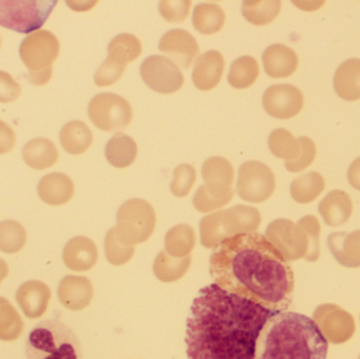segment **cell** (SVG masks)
Listing matches in <instances>:
<instances>
[{
	"instance_id": "cell-1",
	"label": "cell",
	"mask_w": 360,
	"mask_h": 359,
	"mask_svg": "<svg viewBox=\"0 0 360 359\" xmlns=\"http://www.w3.org/2000/svg\"><path fill=\"white\" fill-rule=\"evenodd\" d=\"M276 312L212 284L199 291L186 320L188 359H255L256 343Z\"/></svg>"
},
{
	"instance_id": "cell-2",
	"label": "cell",
	"mask_w": 360,
	"mask_h": 359,
	"mask_svg": "<svg viewBox=\"0 0 360 359\" xmlns=\"http://www.w3.org/2000/svg\"><path fill=\"white\" fill-rule=\"evenodd\" d=\"M210 275L224 290L276 313L291 305L293 270L262 234H239L224 240L210 256Z\"/></svg>"
},
{
	"instance_id": "cell-3",
	"label": "cell",
	"mask_w": 360,
	"mask_h": 359,
	"mask_svg": "<svg viewBox=\"0 0 360 359\" xmlns=\"http://www.w3.org/2000/svg\"><path fill=\"white\" fill-rule=\"evenodd\" d=\"M329 343L314 320L283 311L266 322L256 343L255 359H327Z\"/></svg>"
},
{
	"instance_id": "cell-4",
	"label": "cell",
	"mask_w": 360,
	"mask_h": 359,
	"mask_svg": "<svg viewBox=\"0 0 360 359\" xmlns=\"http://www.w3.org/2000/svg\"><path fill=\"white\" fill-rule=\"evenodd\" d=\"M27 359H82L79 339L65 322L46 320L38 322L25 341Z\"/></svg>"
},
{
	"instance_id": "cell-5",
	"label": "cell",
	"mask_w": 360,
	"mask_h": 359,
	"mask_svg": "<svg viewBox=\"0 0 360 359\" xmlns=\"http://www.w3.org/2000/svg\"><path fill=\"white\" fill-rule=\"evenodd\" d=\"M60 50L58 38L50 31L33 32L21 42L19 56L29 70L27 79L34 86H44L52 78V65Z\"/></svg>"
},
{
	"instance_id": "cell-6",
	"label": "cell",
	"mask_w": 360,
	"mask_h": 359,
	"mask_svg": "<svg viewBox=\"0 0 360 359\" xmlns=\"http://www.w3.org/2000/svg\"><path fill=\"white\" fill-rule=\"evenodd\" d=\"M156 226L153 207L141 198L127 200L116 215V236L126 246H136L147 242Z\"/></svg>"
},
{
	"instance_id": "cell-7",
	"label": "cell",
	"mask_w": 360,
	"mask_h": 359,
	"mask_svg": "<svg viewBox=\"0 0 360 359\" xmlns=\"http://www.w3.org/2000/svg\"><path fill=\"white\" fill-rule=\"evenodd\" d=\"M56 4L55 0H0V25L19 33L36 32Z\"/></svg>"
},
{
	"instance_id": "cell-8",
	"label": "cell",
	"mask_w": 360,
	"mask_h": 359,
	"mask_svg": "<svg viewBox=\"0 0 360 359\" xmlns=\"http://www.w3.org/2000/svg\"><path fill=\"white\" fill-rule=\"evenodd\" d=\"M91 122L108 133L124 131L132 122L133 111L129 101L114 93H101L89 103Z\"/></svg>"
},
{
	"instance_id": "cell-9",
	"label": "cell",
	"mask_w": 360,
	"mask_h": 359,
	"mask_svg": "<svg viewBox=\"0 0 360 359\" xmlns=\"http://www.w3.org/2000/svg\"><path fill=\"white\" fill-rule=\"evenodd\" d=\"M275 187L274 172L264 162L249 160L239 168L236 192L241 200L252 204L266 202L274 193Z\"/></svg>"
},
{
	"instance_id": "cell-10",
	"label": "cell",
	"mask_w": 360,
	"mask_h": 359,
	"mask_svg": "<svg viewBox=\"0 0 360 359\" xmlns=\"http://www.w3.org/2000/svg\"><path fill=\"white\" fill-rule=\"evenodd\" d=\"M266 237L281 252L287 261L304 259L308 254V235L298 223L290 219L272 221L266 230Z\"/></svg>"
},
{
	"instance_id": "cell-11",
	"label": "cell",
	"mask_w": 360,
	"mask_h": 359,
	"mask_svg": "<svg viewBox=\"0 0 360 359\" xmlns=\"http://www.w3.org/2000/svg\"><path fill=\"white\" fill-rule=\"evenodd\" d=\"M141 75L151 90L160 94H173L184 86V78L179 67L162 55L146 58L141 65Z\"/></svg>"
},
{
	"instance_id": "cell-12",
	"label": "cell",
	"mask_w": 360,
	"mask_h": 359,
	"mask_svg": "<svg viewBox=\"0 0 360 359\" xmlns=\"http://www.w3.org/2000/svg\"><path fill=\"white\" fill-rule=\"evenodd\" d=\"M313 320L327 339L328 343L340 345L352 339L355 333L353 316L340 306L323 303L313 312Z\"/></svg>"
},
{
	"instance_id": "cell-13",
	"label": "cell",
	"mask_w": 360,
	"mask_h": 359,
	"mask_svg": "<svg viewBox=\"0 0 360 359\" xmlns=\"http://www.w3.org/2000/svg\"><path fill=\"white\" fill-rule=\"evenodd\" d=\"M304 103L302 91L288 84L271 86L262 96L264 111L277 119H289L298 115Z\"/></svg>"
},
{
	"instance_id": "cell-14",
	"label": "cell",
	"mask_w": 360,
	"mask_h": 359,
	"mask_svg": "<svg viewBox=\"0 0 360 359\" xmlns=\"http://www.w3.org/2000/svg\"><path fill=\"white\" fill-rule=\"evenodd\" d=\"M162 53L170 57L177 67L186 70L191 67L197 55L199 46L196 38L186 30H170L164 34L158 46Z\"/></svg>"
},
{
	"instance_id": "cell-15",
	"label": "cell",
	"mask_w": 360,
	"mask_h": 359,
	"mask_svg": "<svg viewBox=\"0 0 360 359\" xmlns=\"http://www.w3.org/2000/svg\"><path fill=\"white\" fill-rule=\"evenodd\" d=\"M59 301L71 311L86 309L94 296L92 282L84 276L67 275L57 289Z\"/></svg>"
},
{
	"instance_id": "cell-16",
	"label": "cell",
	"mask_w": 360,
	"mask_h": 359,
	"mask_svg": "<svg viewBox=\"0 0 360 359\" xmlns=\"http://www.w3.org/2000/svg\"><path fill=\"white\" fill-rule=\"evenodd\" d=\"M63 259L68 269L75 272H86L96 265L98 249L90 238L76 236L65 244Z\"/></svg>"
},
{
	"instance_id": "cell-17",
	"label": "cell",
	"mask_w": 360,
	"mask_h": 359,
	"mask_svg": "<svg viewBox=\"0 0 360 359\" xmlns=\"http://www.w3.org/2000/svg\"><path fill=\"white\" fill-rule=\"evenodd\" d=\"M224 56L211 50L201 54L195 61L192 79L198 90L211 91L217 86L224 72Z\"/></svg>"
},
{
	"instance_id": "cell-18",
	"label": "cell",
	"mask_w": 360,
	"mask_h": 359,
	"mask_svg": "<svg viewBox=\"0 0 360 359\" xmlns=\"http://www.w3.org/2000/svg\"><path fill=\"white\" fill-rule=\"evenodd\" d=\"M51 290L39 280H29L19 287L16 301L27 318L31 320L41 318L48 309Z\"/></svg>"
},
{
	"instance_id": "cell-19",
	"label": "cell",
	"mask_w": 360,
	"mask_h": 359,
	"mask_svg": "<svg viewBox=\"0 0 360 359\" xmlns=\"http://www.w3.org/2000/svg\"><path fill=\"white\" fill-rule=\"evenodd\" d=\"M222 227L226 237L255 233L262 223V214L254 207L238 204L222 210Z\"/></svg>"
},
{
	"instance_id": "cell-20",
	"label": "cell",
	"mask_w": 360,
	"mask_h": 359,
	"mask_svg": "<svg viewBox=\"0 0 360 359\" xmlns=\"http://www.w3.org/2000/svg\"><path fill=\"white\" fill-rule=\"evenodd\" d=\"M262 63L270 77H289L297 69L298 56L293 48L285 44H274L264 51Z\"/></svg>"
},
{
	"instance_id": "cell-21",
	"label": "cell",
	"mask_w": 360,
	"mask_h": 359,
	"mask_svg": "<svg viewBox=\"0 0 360 359\" xmlns=\"http://www.w3.org/2000/svg\"><path fill=\"white\" fill-rule=\"evenodd\" d=\"M40 200L50 206H63L73 197L75 187L68 175L53 172L40 179L37 187Z\"/></svg>"
},
{
	"instance_id": "cell-22",
	"label": "cell",
	"mask_w": 360,
	"mask_h": 359,
	"mask_svg": "<svg viewBox=\"0 0 360 359\" xmlns=\"http://www.w3.org/2000/svg\"><path fill=\"white\" fill-rule=\"evenodd\" d=\"M328 247L338 263L346 268L360 267V230L330 234Z\"/></svg>"
},
{
	"instance_id": "cell-23",
	"label": "cell",
	"mask_w": 360,
	"mask_h": 359,
	"mask_svg": "<svg viewBox=\"0 0 360 359\" xmlns=\"http://www.w3.org/2000/svg\"><path fill=\"white\" fill-rule=\"evenodd\" d=\"M319 211L326 225L340 227L352 216V200L346 192L333 190L319 202Z\"/></svg>"
},
{
	"instance_id": "cell-24",
	"label": "cell",
	"mask_w": 360,
	"mask_h": 359,
	"mask_svg": "<svg viewBox=\"0 0 360 359\" xmlns=\"http://www.w3.org/2000/svg\"><path fill=\"white\" fill-rule=\"evenodd\" d=\"M334 88L340 98L354 101L360 98V59L344 61L334 75Z\"/></svg>"
},
{
	"instance_id": "cell-25",
	"label": "cell",
	"mask_w": 360,
	"mask_h": 359,
	"mask_svg": "<svg viewBox=\"0 0 360 359\" xmlns=\"http://www.w3.org/2000/svg\"><path fill=\"white\" fill-rule=\"evenodd\" d=\"M25 164L34 170H46L56 164L58 151L50 139L35 138L30 141L22 149Z\"/></svg>"
},
{
	"instance_id": "cell-26",
	"label": "cell",
	"mask_w": 360,
	"mask_h": 359,
	"mask_svg": "<svg viewBox=\"0 0 360 359\" xmlns=\"http://www.w3.org/2000/svg\"><path fill=\"white\" fill-rule=\"evenodd\" d=\"M139 148L132 137L117 133L110 138L105 148V157L115 168H128L136 159Z\"/></svg>"
},
{
	"instance_id": "cell-27",
	"label": "cell",
	"mask_w": 360,
	"mask_h": 359,
	"mask_svg": "<svg viewBox=\"0 0 360 359\" xmlns=\"http://www.w3.org/2000/svg\"><path fill=\"white\" fill-rule=\"evenodd\" d=\"M59 138L67 153L80 155L92 145L93 133L84 122L72 120L61 129Z\"/></svg>"
},
{
	"instance_id": "cell-28",
	"label": "cell",
	"mask_w": 360,
	"mask_h": 359,
	"mask_svg": "<svg viewBox=\"0 0 360 359\" xmlns=\"http://www.w3.org/2000/svg\"><path fill=\"white\" fill-rule=\"evenodd\" d=\"M202 178L207 187L213 189H232L234 183V169L226 158L220 156L207 158L201 169Z\"/></svg>"
},
{
	"instance_id": "cell-29",
	"label": "cell",
	"mask_w": 360,
	"mask_h": 359,
	"mask_svg": "<svg viewBox=\"0 0 360 359\" xmlns=\"http://www.w3.org/2000/svg\"><path fill=\"white\" fill-rule=\"evenodd\" d=\"M192 254L181 259L171 256L166 250H162L156 257L153 263L154 275L160 282H174L184 278L190 269Z\"/></svg>"
},
{
	"instance_id": "cell-30",
	"label": "cell",
	"mask_w": 360,
	"mask_h": 359,
	"mask_svg": "<svg viewBox=\"0 0 360 359\" xmlns=\"http://www.w3.org/2000/svg\"><path fill=\"white\" fill-rule=\"evenodd\" d=\"M196 244V234L191 226L181 223L171 228L165 237V250L177 259L188 256Z\"/></svg>"
},
{
	"instance_id": "cell-31",
	"label": "cell",
	"mask_w": 360,
	"mask_h": 359,
	"mask_svg": "<svg viewBox=\"0 0 360 359\" xmlns=\"http://www.w3.org/2000/svg\"><path fill=\"white\" fill-rule=\"evenodd\" d=\"M143 52L141 40L133 34L122 33L114 37L108 46V58L127 67Z\"/></svg>"
},
{
	"instance_id": "cell-32",
	"label": "cell",
	"mask_w": 360,
	"mask_h": 359,
	"mask_svg": "<svg viewBox=\"0 0 360 359\" xmlns=\"http://www.w3.org/2000/svg\"><path fill=\"white\" fill-rule=\"evenodd\" d=\"M193 25L199 33L212 35L224 25L226 14L221 6L215 4H200L193 12Z\"/></svg>"
},
{
	"instance_id": "cell-33",
	"label": "cell",
	"mask_w": 360,
	"mask_h": 359,
	"mask_svg": "<svg viewBox=\"0 0 360 359\" xmlns=\"http://www.w3.org/2000/svg\"><path fill=\"white\" fill-rule=\"evenodd\" d=\"M268 143L273 155L285 159V164L297 159L302 153V143L300 137L296 138L285 129L279 128L273 131L269 136Z\"/></svg>"
},
{
	"instance_id": "cell-34",
	"label": "cell",
	"mask_w": 360,
	"mask_h": 359,
	"mask_svg": "<svg viewBox=\"0 0 360 359\" xmlns=\"http://www.w3.org/2000/svg\"><path fill=\"white\" fill-rule=\"evenodd\" d=\"M325 187L323 175L317 172H309L292 181L290 192L296 202L307 204L314 202L323 193Z\"/></svg>"
},
{
	"instance_id": "cell-35",
	"label": "cell",
	"mask_w": 360,
	"mask_h": 359,
	"mask_svg": "<svg viewBox=\"0 0 360 359\" xmlns=\"http://www.w3.org/2000/svg\"><path fill=\"white\" fill-rule=\"evenodd\" d=\"M281 10L279 0H247L243 1L241 13L248 22L266 25L273 22Z\"/></svg>"
},
{
	"instance_id": "cell-36",
	"label": "cell",
	"mask_w": 360,
	"mask_h": 359,
	"mask_svg": "<svg viewBox=\"0 0 360 359\" xmlns=\"http://www.w3.org/2000/svg\"><path fill=\"white\" fill-rule=\"evenodd\" d=\"M259 76V65L252 56H241L233 61L228 81L233 88L243 90L255 84Z\"/></svg>"
},
{
	"instance_id": "cell-37",
	"label": "cell",
	"mask_w": 360,
	"mask_h": 359,
	"mask_svg": "<svg viewBox=\"0 0 360 359\" xmlns=\"http://www.w3.org/2000/svg\"><path fill=\"white\" fill-rule=\"evenodd\" d=\"M234 196V190H216L201 185L195 193L193 204L201 213H209L226 206Z\"/></svg>"
},
{
	"instance_id": "cell-38",
	"label": "cell",
	"mask_w": 360,
	"mask_h": 359,
	"mask_svg": "<svg viewBox=\"0 0 360 359\" xmlns=\"http://www.w3.org/2000/svg\"><path fill=\"white\" fill-rule=\"evenodd\" d=\"M23 328L25 325L14 306L0 297V341H15L22 334Z\"/></svg>"
},
{
	"instance_id": "cell-39",
	"label": "cell",
	"mask_w": 360,
	"mask_h": 359,
	"mask_svg": "<svg viewBox=\"0 0 360 359\" xmlns=\"http://www.w3.org/2000/svg\"><path fill=\"white\" fill-rule=\"evenodd\" d=\"M27 242L25 228L15 221L0 223V251L6 254H15L22 250Z\"/></svg>"
},
{
	"instance_id": "cell-40",
	"label": "cell",
	"mask_w": 360,
	"mask_h": 359,
	"mask_svg": "<svg viewBox=\"0 0 360 359\" xmlns=\"http://www.w3.org/2000/svg\"><path fill=\"white\" fill-rule=\"evenodd\" d=\"M221 216L222 210H219L201 219L199 223V231H200V242L205 248L215 249L228 238L222 227Z\"/></svg>"
},
{
	"instance_id": "cell-41",
	"label": "cell",
	"mask_w": 360,
	"mask_h": 359,
	"mask_svg": "<svg viewBox=\"0 0 360 359\" xmlns=\"http://www.w3.org/2000/svg\"><path fill=\"white\" fill-rule=\"evenodd\" d=\"M135 247L126 246L116 236L114 228L108 231L105 238V254L111 265L124 266L134 256Z\"/></svg>"
},
{
	"instance_id": "cell-42",
	"label": "cell",
	"mask_w": 360,
	"mask_h": 359,
	"mask_svg": "<svg viewBox=\"0 0 360 359\" xmlns=\"http://www.w3.org/2000/svg\"><path fill=\"white\" fill-rule=\"evenodd\" d=\"M297 223L304 230L310 242L309 252L304 259L315 263L321 256V223L314 215H306Z\"/></svg>"
},
{
	"instance_id": "cell-43",
	"label": "cell",
	"mask_w": 360,
	"mask_h": 359,
	"mask_svg": "<svg viewBox=\"0 0 360 359\" xmlns=\"http://www.w3.org/2000/svg\"><path fill=\"white\" fill-rule=\"evenodd\" d=\"M196 181V170L191 164H180L173 172L171 192L176 197H186Z\"/></svg>"
},
{
	"instance_id": "cell-44",
	"label": "cell",
	"mask_w": 360,
	"mask_h": 359,
	"mask_svg": "<svg viewBox=\"0 0 360 359\" xmlns=\"http://www.w3.org/2000/svg\"><path fill=\"white\" fill-rule=\"evenodd\" d=\"M191 6L190 0H164L160 2L158 10L168 22L181 23L188 18Z\"/></svg>"
},
{
	"instance_id": "cell-45",
	"label": "cell",
	"mask_w": 360,
	"mask_h": 359,
	"mask_svg": "<svg viewBox=\"0 0 360 359\" xmlns=\"http://www.w3.org/2000/svg\"><path fill=\"white\" fill-rule=\"evenodd\" d=\"M126 67L107 57L94 74L95 84L98 86H112L122 78Z\"/></svg>"
},
{
	"instance_id": "cell-46",
	"label": "cell",
	"mask_w": 360,
	"mask_h": 359,
	"mask_svg": "<svg viewBox=\"0 0 360 359\" xmlns=\"http://www.w3.org/2000/svg\"><path fill=\"white\" fill-rule=\"evenodd\" d=\"M300 141H302V150L300 157L294 160V162L285 164V169L289 172L298 173L306 170L314 162L315 157H316L317 150L314 141L307 136L300 137Z\"/></svg>"
},
{
	"instance_id": "cell-47",
	"label": "cell",
	"mask_w": 360,
	"mask_h": 359,
	"mask_svg": "<svg viewBox=\"0 0 360 359\" xmlns=\"http://www.w3.org/2000/svg\"><path fill=\"white\" fill-rule=\"evenodd\" d=\"M21 93L18 82L4 71H0V103H8L16 100Z\"/></svg>"
},
{
	"instance_id": "cell-48",
	"label": "cell",
	"mask_w": 360,
	"mask_h": 359,
	"mask_svg": "<svg viewBox=\"0 0 360 359\" xmlns=\"http://www.w3.org/2000/svg\"><path fill=\"white\" fill-rule=\"evenodd\" d=\"M16 143V133L6 122L0 120V155L8 153Z\"/></svg>"
},
{
	"instance_id": "cell-49",
	"label": "cell",
	"mask_w": 360,
	"mask_h": 359,
	"mask_svg": "<svg viewBox=\"0 0 360 359\" xmlns=\"http://www.w3.org/2000/svg\"><path fill=\"white\" fill-rule=\"evenodd\" d=\"M348 181L354 189L360 191V157L351 164L348 171Z\"/></svg>"
},
{
	"instance_id": "cell-50",
	"label": "cell",
	"mask_w": 360,
	"mask_h": 359,
	"mask_svg": "<svg viewBox=\"0 0 360 359\" xmlns=\"http://www.w3.org/2000/svg\"><path fill=\"white\" fill-rule=\"evenodd\" d=\"M8 263L4 261V259H0V285L4 282V278L8 276Z\"/></svg>"
},
{
	"instance_id": "cell-51",
	"label": "cell",
	"mask_w": 360,
	"mask_h": 359,
	"mask_svg": "<svg viewBox=\"0 0 360 359\" xmlns=\"http://www.w3.org/2000/svg\"><path fill=\"white\" fill-rule=\"evenodd\" d=\"M0 46H1V36H0Z\"/></svg>"
},
{
	"instance_id": "cell-52",
	"label": "cell",
	"mask_w": 360,
	"mask_h": 359,
	"mask_svg": "<svg viewBox=\"0 0 360 359\" xmlns=\"http://www.w3.org/2000/svg\"><path fill=\"white\" fill-rule=\"evenodd\" d=\"M359 359H360V355H359Z\"/></svg>"
}]
</instances>
